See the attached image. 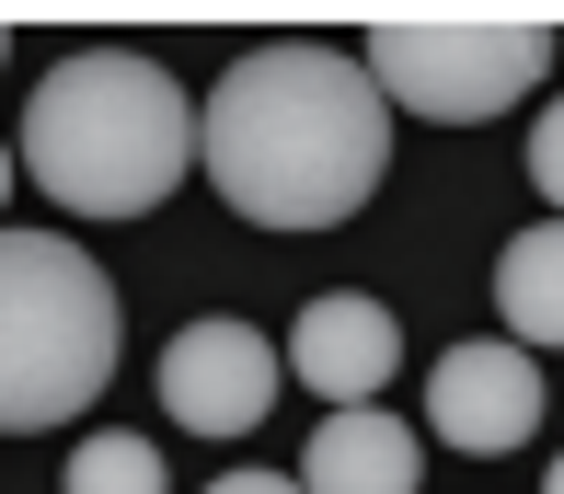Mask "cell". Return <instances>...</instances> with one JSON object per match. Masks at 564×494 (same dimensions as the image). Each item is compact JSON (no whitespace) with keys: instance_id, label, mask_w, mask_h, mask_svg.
Instances as JSON below:
<instances>
[{"instance_id":"10","label":"cell","mask_w":564,"mask_h":494,"mask_svg":"<svg viewBox=\"0 0 564 494\" xmlns=\"http://www.w3.org/2000/svg\"><path fill=\"white\" fill-rule=\"evenodd\" d=\"M58 494H162V449H150V437H127V426H105V437H82V449H69Z\"/></svg>"},{"instance_id":"12","label":"cell","mask_w":564,"mask_h":494,"mask_svg":"<svg viewBox=\"0 0 564 494\" xmlns=\"http://www.w3.org/2000/svg\"><path fill=\"white\" fill-rule=\"evenodd\" d=\"M208 494H300V472H219Z\"/></svg>"},{"instance_id":"1","label":"cell","mask_w":564,"mask_h":494,"mask_svg":"<svg viewBox=\"0 0 564 494\" xmlns=\"http://www.w3.org/2000/svg\"><path fill=\"white\" fill-rule=\"evenodd\" d=\"M196 162H208L219 207L253 230H346L392 173V103H380L357 46L276 35L208 81Z\"/></svg>"},{"instance_id":"7","label":"cell","mask_w":564,"mask_h":494,"mask_svg":"<svg viewBox=\"0 0 564 494\" xmlns=\"http://www.w3.org/2000/svg\"><path fill=\"white\" fill-rule=\"evenodd\" d=\"M289 369H300V392H323V414L380 403V392L403 380V322H392L380 299H357V288H323V299L289 322Z\"/></svg>"},{"instance_id":"2","label":"cell","mask_w":564,"mask_h":494,"mask_svg":"<svg viewBox=\"0 0 564 494\" xmlns=\"http://www.w3.org/2000/svg\"><path fill=\"white\" fill-rule=\"evenodd\" d=\"M23 173L69 219H150L196 173V103L150 46H69L23 103Z\"/></svg>"},{"instance_id":"14","label":"cell","mask_w":564,"mask_h":494,"mask_svg":"<svg viewBox=\"0 0 564 494\" xmlns=\"http://www.w3.org/2000/svg\"><path fill=\"white\" fill-rule=\"evenodd\" d=\"M542 494H564V460H553V472H542Z\"/></svg>"},{"instance_id":"8","label":"cell","mask_w":564,"mask_h":494,"mask_svg":"<svg viewBox=\"0 0 564 494\" xmlns=\"http://www.w3.org/2000/svg\"><path fill=\"white\" fill-rule=\"evenodd\" d=\"M415 483H426V449H415V426L392 403L323 414L312 449H300V494H415Z\"/></svg>"},{"instance_id":"5","label":"cell","mask_w":564,"mask_h":494,"mask_svg":"<svg viewBox=\"0 0 564 494\" xmlns=\"http://www.w3.org/2000/svg\"><path fill=\"white\" fill-rule=\"evenodd\" d=\"M162 414L196 437H253L276 414V345L253 322H185L162 345Z\"/></svg>"},{"instance_id":"9","label":"cell","mask_w":564,"mask_h":494,"mask_svg":"<svg viewBox=\"0 0 564 494\" xmlns=\"http://www.w3.org/2000/svg\"><path fill=\"white\" fill-rule=\"evenodd\" d=\"M496 310H507V345H564V219H530L496 253Z\"/></svg>"},{"instance_id":"6","label":"cell","mask_w":564,"mask_h":494,"mask_svg":"<svg viewBox=\"0 0 564 494\" xmlns=\"http://www.w3.org/2000/svg\"><path fill=\"white\" fill-rule=\"evenodd\" d=\"M426 426L473 460L530 449L542 437V369H530V345H449L426 369Z\"/></svg>"},{"instance_id":"4","label":"cell","mask_w":564,"mask_h":494,"mask_svg":"<svg viewBox=\"0 0 564 494\" xmlns=\"http://www.w3.org/2000/svg\"><path fill=\"white\" fill-rule=\"evenodd\" d=\"M553 69V35L542 23H380L369 35V81L380 103L426 127H484L507 103H530Z\"/></svg>"},{"instance_id":"11","label":"cell","mask_w":564,"mask_h":494,"mask_svg":"<svg viewBox=\"0 0 564 494\" xmlns=\"http://www.w3.org/2000/svg\"><path fill=\"white\" fill-rule=\"evenodd\" d=\"M530 185H542V196H553V219H564V92L530 116Z\"/></svg>"},{"instance_id":"3","label":"cell","mask_w":564,"mask_h":494,"mask_svg":"<svg viewBox=\"0 0 564 494\" xmlns=\"http://www.w3.org/2000/svg\"><path fill=\"white\" fill-rule=\"evenodd\" d=\"M127 345L116 276L69 230H0V437L69 426L105 403Z\"/></svg>"},{"instance_id":"13","label":"cell","mask_w":564,"mask_h":494,"mask_svg":"<svg viewBox=\"0 0 564 494\" xmlns=\"http://www.w3.org/2000/svg\"><path fill=\"white\" fill-rule=\"evenodd\" d=\"M0 207H12V139H0Z\"/></svg>"}]
</instances>
